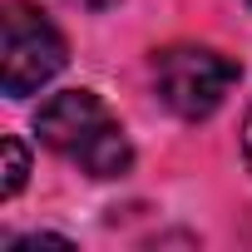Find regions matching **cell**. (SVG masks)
Returning a JSON list of instances; mask_svg holds the SVG:
<instances>
[{"label": "cell", "instance_id": "cell-5", "mask_svg": "<svg viewBox=\"0 0 252 252\" xmlns=\"http://www.w3.org/2000/svg\"><path fill=\"white\" fill-rule=\"evenodd\" d=\"M242 154H247V163H252V109H247V124H242Z\"/></svg>", "mask_w": 252, "mask_h": 252}, {"label": "cell", "instance_id": "cell-3", "mask_svg": "<svg viewBox=\"0 0 252 252\" xmlns=\"http://www.w3.org/2000/svg\"><path fill=\"white\" fill-rule=\"evenodd\" d=\"M0 50H5V55H0V64H5V69H0V84H5L10 99L35 94L69 60L64 35L35 5H25V0H10V5H5V45H0Z\"/></svg>", "mask_w": 252, "mask_h": 252}, {"label": "cell", "instance_id": "cell-1", "mask_svg": "<svg viewBox=\"0 0 252 252\" xmlns=\"http://www.w3.org/2000/svg\"><path fill=\"white\" fill-rule=\"evenodd\" d=\"M35 129L55 154L74 158L89 178H119L134 163V149L124 139L119 119L109 114V104L94 89H64V94L45 99L35 114Z\"/></svg>", "mask_w": 252, "mask_h": 252}, {"label": "cell", "instance_id": "cell-4", "mask_svg": "<svg viewBox=\"0 0 252 252\" xmlns=\"http://www.w3.org/2000/svg\"><path fill=\"white\" fill-rule=\"evenodd\" d=\"M25 173H30V154H25V144L10 134V139H5V183H0V193L15 198V193L25 188Z\"/></svg>", "mask_w": 252, "mask_h": 252}, {"label": "cell", "instance_id": "cell-2", "mask_svg": "<svg viewBox=\"0 0 252 252\" xmlns=\"http://www.w3.org/2000/svg\"><path fill=\"white\" fill-rule=\"evenodd\" d=\"M154 84L178 119H208L237 84V60L213 45H168L154 55Z\"/></svg>", "mask_w": 252, "mask_h": 252}, {"label": "cell", "instance_id": "cell-6", "mask_svg": "<svg viewBox=\"0 0 252 252\" xmlns=\"http://www.w3.org/2000/svg\"><path fill=\"white\" fill-rule=\"evenodd\" d=\"M247 5H252V0H247Z\"/></svg>", "mask_w": 252, "mask_h": 252}]
</instances>
